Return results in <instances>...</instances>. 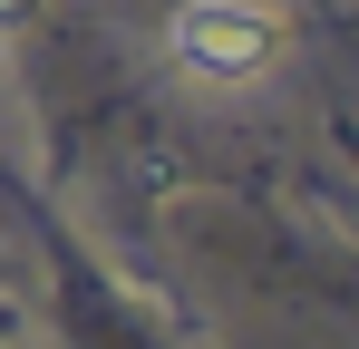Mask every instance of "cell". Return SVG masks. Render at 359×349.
Returning <instances> with one entry per match:
<instances>
[{"label": "cell", "instance_id": "1", "mask_svg": "<svg viewBox=\"0 0 359 349\" xmlns=\"http://www.w3.org/2000/svg\"><path fill=\"white\" fill-rule=\"evenodd\" d=\"M165 49H175L184 78L243 88V78H262V68L282 58V20L252 10V0H184L175 20H165Z\"/></svg>", "mask_w": 359, "mask_h": 349}, {"label": "cell", "instance_id": "2", "mask_svg": "<svg viewBox=\"0 0 359 349\" xmlns=\"http://www.w3.org/2000/svg\"><path fill=\"white\" fill-rule=\"evenodd\" d=\"M39 10H49V0H0V39H10V29H29Z\"/></svg>", "mask_w": 359, "mask_h": 349}]
</instances>
